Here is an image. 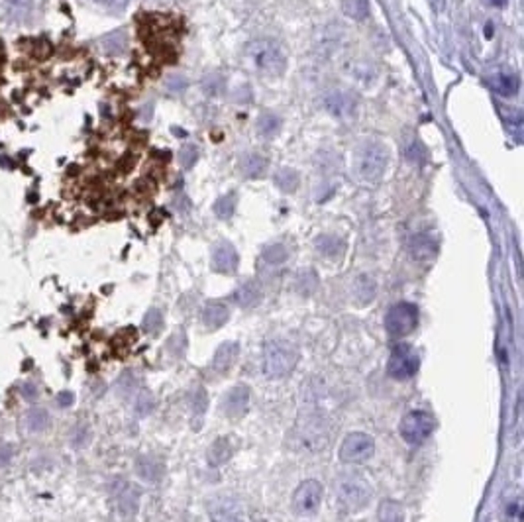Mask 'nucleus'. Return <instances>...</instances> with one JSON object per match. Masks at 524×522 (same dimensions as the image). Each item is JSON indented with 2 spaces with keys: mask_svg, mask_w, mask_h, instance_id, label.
<instances>
[{
  "mask_svg": "<svg viewBox=\"0 0 524 522\" xmlns=\"http://www.w3.org/2000/svg\"><path fill=\"white\" fill-rule=\"evenodd\" d=\"M298 361V350L287 340H271L263 348V371L271 379L287 377Z\"/></svg>",
  "mask_w": 524,
  "mask_h": 522,
  "instance_id": "f257e3e1",
  "label": "nucleus"
},
{
  "mask_svg": "<svg viewBox=\"0 0 524 522\" xmlns=\"http://www.w3.org/2000/svg\"><path fill=\"white\" fill-rule=\"evenodd\" d=\"M248 57L259 73L267 77H279L287 67L283 51L273 40H257L248 45Z\"/></svg>",
  "mask_w": 524,
  "mask_h": 522,
  "instance_id": "f03ea898",
  "label": "nucleus"
},
{
  "mask_svg": "<svg viewBox=\"0 0 524 522\" xmlns=\"http://www.w3.org/2000/svg\"><path fill=\"white\" fill-rule=\"evenodd\" d=\"M371 501V487L366 479L350 475L336 485V503L342 512H359Z\"/></svg>",
  "mask_w": 524,
  "mask_h": 522,
  "instance_id": "7ed1b4c3",
  "label": "nucleus"
},
{
  "mask_svg": "<svg viewBox=\"0 0 524 522\" xmlns=\"http://www.w3.org/2000/svg\"><path fill=\"white\" fill-rule=\"evenodd\" d=\"M295 444L300 450L318 452L328 446V424L320 416L300 418L295 428Z\"/></svg>",
  "mask_w": 524,
  "mask_h": 522,
  "instance_id": "20e7f679",
  "label": "nucleus"
},
{
  "mask_svg": "<svg viewBox=\"0 0 524 522\" xmlns=\"http://www.w3.org/2000/svg\"><path fill=\"white\" fill-rule=\"evenodd\" d=\"M387 150L383 147L381 143L377 141H369L361 150H359V157H357V171L364 179L368 181H375L383 175V171L387 167Z\"/></svg>",
  "mask_w": 524,
  "mask_h": 522,
  "instance_id": "39448f33",
  "label": "nucleus"
},
{
  "mask_svg": "<svg viewBox=\"0 0 524 522\" xmlns=\"http://www.w3.org/2000/svg\"><path fill=\"white\" fill-rule=\"evenodd\" d=\"M418 326V309L412 302H398L385 316V328L391 336H409Z\"/></svg>",
  "mask_w": 524,
  "mask_h": 522,
  "instance_id": "423d86ee",
  "label": "nucleus"
},
{
  "mask_svg": "<svg viewBox=\"0 0 524 522\" xmlns=\"http://www.w3.org/2000/svg\"><path fill=\"white\" fill-rule=\"evenodd\" d=\"M401 436L405 438L409 444H422L426 438L434 432V418L425 412V410H411L403 420H401Z\"/></svg>",
  "mask_w": 524,
  "mask_h": 522,
  "instance_id": "0eeeda50",
  "label": "nucleus"
},
{
  "mask_svg": "<svg viewBox=\"0 0 524 522\" xmlns=\"http://www.w3.org/2000/svg\"><path fill=\"white\" fill-rule=\"evenodd\" d=\"M375 453L373 438L364 432H352L342 442L340 460L346 464H366Z\"/></svg>",
  "mask_w": 524,
  "mask_h": 522,
  "instance_id": "6e6552de",
  "label": "nucleus"
},
{
  "mask_svg": "<svg viewBox=\"0 0 524 522\" xmlns=\"http://www.w3.org/2000/svg\"><path fill=\"white\" fill-rule=\"evenodd\" d=\"M416 371H418V355L414 353L411 346L398 344L397 348L393 350V353H391V357H389L387 373L393 379L405 381V379H411Z\"/></svg>",
  "mask_w": 524,
  "mask_h": 522,
  "instance_id": "1a4fd4ad",
  "label": "nucleus"
},
{
  "mask_svg": "<svg viewBox=\"0 0 524 522\" xmlns=\"http://www.w3.org/2000/svg\"><path fill=\"white\" fill-rule=\"evenodd\" d=\"M322 485L318 481L307 479L302 481L293 495V510L300 517H311L314 514L320 503H322Z\"/></svg>",
  "mask_w": 524,
  "mask_h": 522,
  "instance_id": "9d476101",
  "label": "nucleus"
},
{
  "mask_svg": "<svg viewBox=\"0 0 524 522\" xmlns=\"http://www.w3.org/2000/svg\"><path fill=\"white\" fill-rule=\"evenodd\" d=\"M211 522H246V512L234 497H214L209 503Z\"/></svg>",
  "mask_w": 524,
  "mask_h": 522,
  "instance_id": "9b49d317",
  "label": "nucleus"
},
{
  "mask_svg": "<svg viewBox=\"0 0 524 522\" xmlns=\"http://www.w3.org/2000/svg\"><path fill=\"white\" fill-rule=\"evenodd\" d=\"M250 405V391L248 387H234L232 391H228L224 395V403L222 409L226 412L230 418H238L241 416Z\"/></svg>",
  "mask_w": 524,
  "mask_h": 522,
  "instance_id": "f8f14e48",
  "label": "nucleus"
},
{
  "mask_svg": "<svg viewBox=\"0 0 524 522\" xmlns=\"http://www.w3.org/2000/svg\"><path fill=\"white\" fill-rule=\"evenodd\" d=\"M116 503H118V512L124 519H132L138 512V505H140V491L138 487L124 483L118 493H116Z\"/></svg>",
  "mask_w": 524,
  "mask_h": 522,
  "instance_id": "ddd939ff",
  "label": "nucleus"
},
{
  "mask_svg": "<svg viewBox=\"0 0 524 522\" xmlns=\"http://www.w3.org/2000/svg\"><path fill=\"white\" fill-rule=\"evenodd\" d=\"M409 252L416 261H428L438 252V244L430 234H416L409 241Z\"/></svg>",
  "mask_w": 524,
  "mask_h": 522,
  "instance_id": "4468645a",
  "label": "nucleus"
},
{
  "mask_svg": "<svg viewBox=\"0 0 524 522\" xmlns=\"http://www.w3.org/2000/svg\"><path fill=\"white\" fill-rule=\"evenodd\" d=\"M213 268L218 273H234L238 269V254L230 244H220L213 254Z\"/></svg>",
  "mask_w": 524,
  "mask_h": 522,
  "instance_id": "2eb2a0df",
  "label": "nucleus"
},
{
  "mask_svg": "<svg viewBox=\"0 0 524 522\" xmlns=\"http://www.w3.org/2000/svg\"><path fill=\"white\" fill-rule=\"evenodd\" d=\"M228 316H230V312H228L226 305H222V302H211V305H206V307H204V312H202V322L206 324V328L216 330V328H220V326L226 324Z\"/></svg>",
  "mask_w": 524,
  "mask_h": 522,
  "instance_id": "dca6fc26",
  "label": "nucleus"
},
{
  "mask_svg": "<svg viewBox=\"0 0 524 522\" xmlns=\"http://www.w3.org/2000/svg\"><path fill=\"white\" fill-rule=\"evenodd\" d=\"M36 0H4V12L12 22H24L34 12Z\"/></svg>",
  "mask_w": 524,
  "mask_h": 522,
  "instance_id": "f3484780",
  "label": "nucleus"
},
{
  "mask_svg": "<svg viewBox=\"0 0 524 522\" xmlns=\"http://www.w3.org/2000/svg\"><path fill=\"white\" fill-rule=\"evenodd\" d=\"M234 298H236V302H238L240 307H243V309H252V307H255V305L261 300L259 285L254 281L243 283L240 289L234 293Z\"/></svg>",
  "mask_w": 524,
  "mask_h": 522,
  "instance_id": "a211bd4d",
  "label": "nucleus"
},
{
  "mask_svg": "<svg viewBox=\"0 0 524 522\" xmlns=\"http://www.w3.org/2000/svg\"><path fill=\"white\" fill-rule=\"evenodd\" d=\"M236 355H238V346H236V344H222V346L218 348L216 355H214L213 367L218 373H226L228 369L234 366Z\"/></svg>",
  "mask_w": 524,
  "mask_h": 522,
  "instance_id": "6ab92c4d",
  "label": "nucleus"
},
{
  "mask_svg": "<svg viewBox=\"0 0 524 522\" xmlns=\"http://www.w3.org/2000/svg\"><path fill=\"white\" fill-rule=\"evenodd\" d=\"M232 453H234V450H232L230 440H226V438H218L213 446H211V450H209V464L214 467L224 466L228 460L232 458Z\"/></svg>",
  "mask_w": 524,
  "mask_h": 522,
  "instance_id": "aec40b11",
  "label": "nucleus"
},
{
  "mask_svg": "<svg viewBox=\"0 0 524 522\" xmlns=\"http://www.w3.org/2000/svg\"><path fill=\"white\" fill-rule=\"evenodd\" d=\"M375 293H377V285L371 277H368V275L357 277V281L354 283V296L359 305L371 302L375 298Z\"/></svg>",
  "mask_w": 524,
  "mask_h": 522,
  "instance_id": "412c9836",
  "label": "nucleus"
},
{
  "mask_svg": "<svg viewBox=\"0 0 524 522\" xmlns=\"http://www.w3.org/2000/svg\"><path fill=\"white\" fill-rule=\"evenodd\" d=\"M493 88L503 97H514L521 88V81L516 75H507V73H499L493 77Z\"/></svg>",
  "mask_w": 524,
  "mask_h": 522,
  "instance_id": "4be33fe9",
  "label": "nucleus"
},
{
  "mask_svg": "<svg viewBox=\"0 0 524 522\" xmlns=\"http://www.w3.org/2000/svg\"><path fill=\"white\" fill-rule=\"evenodd\" d=\"M265 167H267V161L259 156V154H248V156L241 157L240 169L246 177H252V179H254V177H261Z\"/></svg>",
  "mask_w": 524,
  "mask_h": 522,
  "instance_id": "5701e85b",
  "label": "nucleus"
},
{
  "mask_svg": "<svg viewBox=\"0 0 524 522\" xmlns=\"http://www.w3.org/2000/svg\"><path fill=\"white\" fill-rule=\"evenodd\" d=\"M326 106L328 110L336 116H346L354 110V100L350 99L346 93H332L328 99H326Z\"/></svg>",
  "mask_w": 524,
  "mask_h": 522,
  "instance_id": "b1692460",
  "label": "nucleus"
},
{
  "mask_svg": "<svg viewBox=\"0 0 524 522\" xmlns=\"http://www.w3.org/2000/svg\"><path fill=\"white\" fill-rule=\"evenodd\" d=\"M379 522H405V514H403V507L398 505L397 501H383L377 510Z\"/></svg>",
  "mask_w": 524,
  "mask_h": 522,
  "instance_id": "393cba45",
  "label": "nucleus"
},
{
  "mask_svg": "<svg viewBox=\"0 0 524 522\" xmlns=\"http://www.w3.org/2000/svg\"><path fill=\"white\" fill-rule=\"evenodd\" d=\"M342 10L352 20H366L369 14V0H342Z\"/></svg>",
  "mask_w": 524,
  "mask_h": 522,
  "instance_id": "a878e982",
  "label": "nucleus"
},
{
  "mask_svg": "<svg viewBox=\"0 0 524 522\" xmlns=\"http://www.w3.org/2000/svg\"><path fill=\"white\" fill-rule=\"evenodd\" d=\"M316 250L326 257H336L344 252V241L336 236H320L316 240Z\"/></svg>",
  "mask_w": 524,
  "mask_h": 522,
  "instance_id": "bb28decb",
  "label": "nucleus"
},
{
  "mask_svg": "<svg viewBox=\"0 0 524 522\" xmlns=\"http://www.w3.org/2000/svg\"><path fill=\"white\" fill-rule=\"evenodd\" d=\"M136 469H138V475L147 481H157L161 475V464L152 458H140L136 464Z\"/></svg>",
  "mask_w": 524,
  "mask_h": 522,
  "instance_id": "cd10ccee",
  "label": "nucleus"
},
{
  "mask_svg": "<svg viewBox=\"0 0 524 522\" xmlns=\"http://www.w3.org/2000/svg\"><path fill=\"white\" fill-rule=\"evenodd\" d=\"M51 423L49 414L43 409H32L26 416V426L29 432H43Z\"/></svg>",
  "mask_w": 524,
  "mask_h": 522,
  "instance_id": "c85d7f7f",
  "label": "nucleus"
},
{
  "mask_svg": "<svg viewBox=\"0 0 524 522\" xmlns=\"http://www.w3.org/2000/svg\"><path fill=\"white\" fill-rule=\"evenodd\" d=\"M275 183L285 193H293L298 187V175L293 169H281L275 175Z\"/></svg>",
  "mask_w": 524,
  "mask_h": 522,
  "instance_id": "c756f323",
  "label": "nucleus"
},
{
  "mask_svg": "<svg viewBox=\"0 0 524 522\" xmlns=\"http://www.w3.org/2000/svg\"><path fill=\"white\" fill-rule=\"evenodd\" d=\"M279 128H281V122H279V118H277V116H273V114H265V116H261V118H259V122H257V132H259L263 138H271V136H275V134L279 132Z\"/></svg>",
  "mask_w": 524,
  "mask_h": 522,
  "instance_id": "7c9ffc66",
  "label": "nucleus"
},
{
  "mask_svg": "<svg viewBox=\"0 0 524 522\" xmlns=\"http://www.w3.org/2000/svg\"><path fill=\"white\" fill-rule=\"evenodd\" d=\"M124 45H126V36H124L122 32H116V34L106 36V38L102 40V49H104L106 54H120V51L124 49Z\"/></svg>",
  "mask_w": 524,
  "mask_h": 522,
  "instance_id": "2f4dec72",
  "label": "nucleus"
},
{
  "mask_svg": "<svg viewBox=\"0 0 524 522\" xmlns=\"http://www.w3.org/2000/svg\"><path fill=\"white\" fill-rule=\"evenodd\" d=\"M234 209H236V198H234V195L222 197L214 204V212H216L220 218H230V216L234 214Z\"/></svg>",
  "mask_w": 524,
  "mask_h": 522,
  "instance_id": "473e14b6",
  "label": "nucleus"
},
{
  "mask_svg": "<svg viewBox=\"0 0 524 522\" xmlns=\"http://www.w3.org/2000/svg\"><path fill=\"white\" fill-rule=\"evenodd\" d=\"M263 257H265V261H270V263H273V265H277V263H283L285 259H287V250H285V246H281V244H275V246L265 248Z\"/></svg>",
  "mask_w": 524,
  "mask_h": 522,
  "instance_id": "72a5a7b5",
  "label": "nucleus"
},
{
  "mask_svg": "<svg viewBox=\"0 0 524 522\" xmlns=\"http://www.w3.org/2000/svg\"><path fill=\"white\" fill-rule=\"evenodd\" d=\"M179 161H181V165L183 167H193L195 165V161H197V150L193 147V145H184L183 150H181V154H179Z\"/></svg>",
  "mask_w": 524,
  "mask_h": 522,
  "instance_id": "f704fd0d",
  "label": "nucleus"
},
{
  "mask_svg": "<svg viewBox=\"0 0 524 522\" xmlns=\"http://www.w3.org/2000/svg\"><path fill=\"white\" fill-rule=\"evenodd\" d=\"M93 2H95V4H99L100 8H104V10L120 12V10H124V8H126L130 0H93Z\"/></svg>",
  "mask_w": 524,
  "mask_h": 522,
  "instance_id": "c9c22d12",
  "label": "nucleus"
},
{
  "mask_svg": "<svg viewBox=\"0 0 524 522\" xmlns=\"http://www.w3.org/2000/svg\"><path fill=\"white\" fill-rule=\"evenodd\" d=\"M159 326H161V314L157 311L147 312V314H145V320H143V330L156 332Z\"/></svg>",
  "mask_w": 524,
  "mask_h": 522,
  "instance_id": "e433bc0d",
  "label": "nucleus"
},
{
  "mask_svg": "<svg viewBox=\"0 0 524 522\" xmlns=\"http://www.w3.org/2000/svg\"><path fill=\"white\" fill-rule=\"evenodd\" d=\"M12 446L10 444H0V467L8 466L10 464V460H12Z\"/></svg>",
  "mask_w": 524,
  "mask_h": 522,
  "instance_id": "4c0bfd02",
  "label": "nucleus"
},
{
  "mask_svg": "<svg viewBox=\"0 0 524 522\" xmlns=\"http://www.w3.org/2000/svg\"><path fill=\"white\" fill-rule=\"evenodd\" d=\"M20 391H22V395L26 396L28 401H34V399L38 396V387H36L34 383H24V385L20 387Z\"/></svg>",
  "mask_w": 524,
  "mask_h": 522,
  "instance_id": "58836bf2",
  "label": "nucleus"
},
{
  "mask_svg": "<svg viewBox=\"0 0 524 522\" xmlns=\"http://www.w3.org/2000/svg\"><path fill=\"white\" fill-rule=\"evenodd\" d=\"M73 401H75V396H73V393H67V391L57 396V405L59 407H71Z\"/></svg>",
  "mask_w": 524,
  "mask_h": 522,
  "instance_id": "ea45409f",
  "label": "nucleus"
},
{
  "mask_svg": "<svg viewBox=\"0 0 524 522\" xmlns=\"http://www.w3.org/2000/svg\"><path fill=\"white\" fill-rule=\"evenodd\" d=\"M489 2H491L493 6H505V2H507V0H489Z\"/></svg>",
  "mask_w": 524,
  "mask_h": 522,
  "instance_id": "a19ab883",
  "label": "nucleus"
},
{
  "mask_svg": "<svg viewBox=\"0 0 524 522\" xmlns=\"http://www.w3.org/2000/svg\"><path fill=\"white\" fill-rule=\"evenodd\" d=\"M259 522H265V521H259Z\"/></svg>",
  "mask_w": 524,
  "mask_h": 522,
  "instance_id": "79ce46f5",
  "label": "nucleus"
}]
</instances>
